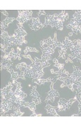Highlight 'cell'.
Here are the masks:
<instances>
[{
  "label": "cell",
  "instance_id": "obj_1",
  "mask_svg": "<svg viewBox=\"0 0 81 127\" xmlns=\"http://www.w3.org/2000/svg\"><path fill=\"white\" fill-rule=\"evenodd\" d=\"M63 22L59 16V14H55L53 15H46L45 23H44V27L47 26H51L52 28L56 27L58 30H63Z\"/></svg>",
  "mask_w": 81,
  "mask_h": 127
},
{
  "label": "cell",
  "instance_id": "obj_2",
  "mask_svg": "<svg viewBox=\"0 0 81 127\" xmlns=\"http://www.w3.org/2000/svg\"><path fill=\"white\" fill-rule=\"evenodd\" d=\"M9 97H11L14 104H18L20 107H21L23 103L25 102L24 100L27 97V94L22 91V87L21 85L19 86H16V89L14 93V94Z\"/></svg>",
  "mask_w": 81,
  "mask_h": 127
},
{
  "label": "cell",
  "instance_id": "obj_3",
  "mask_svg": "<svg viewBox=\"0 0 81 127\" xmlns=\"http://www.w3.org/2000/svg\"><path fill=\"white\" fill-rule=\"evenodd\" d=\"M75 101H76V97L73 99L68 100H66V99H64V98H61L59 100V102H58V106L56 107V109L59 112H62L64 110H66V109H69Z\"/></svg>",
  "mask_w": 81,
  "mask_h": 127
},
{
  "label": "cell",
  "instance_id": "obj_4",
  "mask_svg": "<svg viewBox=\"0 0 81 127\" xmlns=\"http://www.w3.org/2000/svg\"><path fill=\"white\" fill-rule=\"evenodd\" d=\"M56 47L55 44L49 45L47 47H40L41 50L42 51V59L43 61H49L51 59V56L52 54H54V50Z\"/></svg>",
  "mask_w": 81,
  "mask_h": 127
},
{
  "label": "cell",
  "instance_id": "obj_5",
  "mask_svg": "<svg viewBox=\"0 0 81 127\" xmlns=\"http://www.w3.org/2000/svg\"><path fill=\"white\" fill-rule=\"evenodd\" d=\"M18 17L16 18L19 23H23L28 21L32 18V10H22L18 11Z\"/></svg>",
  "mask_w": 81,
  "mask_h": 127
},
{
  "label": "cell",
  "instance_id": "obj_6",
  "mask_svg": "<svg viewBox=\"0 0 81 127\" xmlns=\"http://www.w3.org/2000/svg\"><path fill=\"white\" fill-rule=\"evenodd\" d=\"M73 67L74 69V71L73 73L67 76V78L72 83H75L76 82L81 79V69L78 66H76L75 65H73Z\"/></svg>",
  "mask_w": 81,
  "mask_h": 127
},
{
  "label": "cell",
  "instance_id": "obj_7",
  "mask_svg": "<svg viewBox=\"0 0 81 127\" xmlns=\"http://www.w3.org/2000/svg\"><path fill=\"white\" fill-rule=\"evenodd\" d=\"M69 24L73 26H81V10L76 11L73 16V18L70 20Z\"/></svg>",
  "mask_w": 81,
  "mask_h": 127
},
{
  "label": "cell",
  "instance_id": "obj_8",
  "mask_svg": "<svg viewBox=\"0 0 81 127\" xmlns=\"http://www.w3.org/2000/svg\"><path fill=\"white\" fill-rule=\"evenodd\" d=\"M29 27L30 28L31 30H34V31H39L40 29L44 28V24H42L40 21V19L39 17L37 18H32V23L28 25Z\"/></svg>",
  "mask_w": 81,
  "mask_h": 127
},
{
  "label": "cell",
  "instance_id": "obj_9",
  "mask_svg": "<svg viewBox=\"0 0 81 127\" xmlns=\"http://www.w3.org/2000/svg\"><path fill=\"white\" fill-rule=\"evenodd\" d=\"M22 106H24L26 107H28L29 109L32 112V114H31V117H42V114H35V110H36V104L34 103L32 101V102H24L23 103Z\"/></svg>",
  "mask_w": 81,
  "mask_h": 127
},
{
  "label": "cell",
  "instance_id": "obj_10",
  "mask_svg": "<svg viewBox=\"0 0 81 127\" xmlns=\"http://www.w3.org/2000/svg\"><path fill=\"white\" fill-rule=\"evenodd\" d=\"M60 95H59V92L56 90H54V88L52 89H50V91L48 92L47 93V97L45 98V102H47L48 101H52V102H54V98L55 97H59Z\"/></svg>",
  "mask_w": 81,
  "mask_h": 127
},
{
  "label": "cell",
  "instance_id": "obj_11",
  "mask_svg": "<svg viewBox=\"0 0 81 127\" xmlns=\"http://www.w3.org/2000/svg\"><path fill=\"white\" fill-rule=\"evenodd\" d=\"M56 79V78H54L52 77H50L48 78H45V79H43L42 78H32V82L34 83H36L37 85H39V86H42L47 82H54Z\"/></svg>",
  "mask_w": 81,
  "mask_h": 127
},
{
  "label": "cell",
  "instance_id": "obj_12",
  "mask_svg": "<svg viewBox=\"0 0 81 127\" xmlns=\"http://www.w3.org/2000/svg\"><path fill=\"white\" fill-rule=\"evenodd\" d=\"M45 110L47 111V113L52 115V116L60 117V115L57 114V113H56V107H52V106L47 104L46 105V107H45Z\"/></svg>",
  "mask_w": 81,
  "mask_h": 127
},
{
  "label": "cell",
  "instance_id": "obj_13",
  "mask_svg": "<svg viewBox=\"0 0 81 127\" xmlns=\"http://www.w3.org/2000/svg\"><path fill=\"white\" fill-rule=\"evenodd\" d=\"M15 18H6L4 21L1 22V31H5V29L8 27L9 23L13 22Z\"/></svg>",
  "mask_w": 81,
  "mask_h": 127
},
{
  "label": "cell",
  "instance_id": "obj_14",
  "mask_svg": "<svg viewBox=\"0 0 81 127\" xmlns=\"http://www.w3.org/2000/svg\"><path fill=\"white\" fill-rule=\"evenodd\" d=\"M14 35L17 37H25V36L27 35V32L24 30V28L22 29V28H18L15 29Z\"/></svg>",
  "mask_w": 81,
  "mask_h": 127
},
{
  "label": "cell",
  "instance_id": "obj_15",
  "mask_svg": "<svg viewBox=\"0 0 81 127\" xmlns=\"http://www.w3.org/2000/svg\"><path fill=\"white\" fill-rule=\"evenodd\" d=\"M20 106L18 105V104H14V107H13V109L14 111V114H7V116H15V117H21V116H23V113L21 112L20 111Z\"/></svg>",
  "mask_w": 81,
  "mask_h": 127
},
{
  "label": "cell",
  "instance_id": "obj_16",
  "mask_svg": "<svg viewBox=\"0 0 81 127\" xmlns=\"http://www.w3.org/2000/svg\"><path fill=\"white\" fill-rule=\"evenodd\" d=\"M13 64L12 61H10V62H7V61H4V60H1V70L2 69H6L8 70Z\"/></svg>",
  "mask_w": 81,
  "mask_h": 127
},
{
  "label": "cell",
  "instance_id": "obj_17",
  "mask_svg": "<svg viewBox=\"0 0 81 127\" xmlns=\"http://www.w3.org/2000/svg\"><path fill=\"white\" fill-rule=\"evenodd\" d=\"M9 53V55H10V57H11V59H14V60L15 59H18L19 60H21V53H19V52H15V50H14V48H12L11 51H10V52H8Z\"/></svg>",
  "mask_w": 81,
  "mask_h": 127
},
{
  "label": "cell",
  "instance_id": "obj_18",
  "mask_svg": "<svg viewBox=\"0 0 81 127\" xmlns=\"http://www.w3.org/2000/svg\"><path fill=\"white\" fill-rule=\"evenodd\" d=\"M7 71H9L10 73H11V81H14H14H17V79L19 78V76H20V75H18V73L16 72L14 70V68H11V66Z\"/></svg>",
  "mask_w": 81,
  "mask_h": 127
},
{
  "label": "cell",
  "instance_id": "obj_19",
  "mask_svg": "<svg viewBox=\"0 0 81 127\" xmlns=\"http://www.w3.org/2000/svg\"><path fill=\"white\" fill-rule=\"evenodd\" d=\"M30 95L34 97H41L40 95L39 94V93L37 91V86H32V91L30 93Z\"/></svg>",
  "mask_w": 81,
  "mask_h": 127
},
{
  "label": "cell",
  "instance_id": "obj_20",
  "mask_svg": "<svg viewBox=\"0 0 81 127\" xmlns=\"http://www.w3.org/2000/svg\"><path fill=\"white\" fill-rule=\"evenodd\" d=\"M59 16H60V18H61L63 23L65 22V21H66L68 19V14L65 11H61V12L59 14Z\"/></svg>",
  "mask_w": 81,
  "mask_h": 127
},
{
  "label": "cell",
  "instance_id": "obj_21",
  "mask_svg": "<svg viewBox=\"0 0 81 127\" xmlns=\"http://www.w3.org/2000/svg\"><path fill=\"white\" fill-rule=\"evenodd\" d=\"M53 62L54 64V66L58 67L59 70H63L64 68V64H59L57 59H56V58L53 59Z\"/></svg>",
  "mask_w": 81,
  "mask_h": 127
},
{
  "label": "cell",
  "instance_id": "obj_22",
  "mask_svg": "<svg viewBox=\"0 0 81 127\" xmlns=\"http://www.w3.org/2000/svg\"><path fill=\"white\" fill-rule=\"evenodd\" d=\"M76 86V93H81V79L79 81H76L73 84V87Z\"/></svg>",
  "mask_w": 81,
  "mask_h": 127
},
{
  "label": "cell",
  "instance_id": "obj_23",
  "mask_svg": "<svg viewBox=\"0 0 81 127\" xmlns=\"http://www.w3.org/2000/svg\"><path fill=\"white\" fill-rule=\"evenodd\" d=\"M39 52V51L37 50L36 48H34V47H26V48L24 50V52H25V55L27 54V52Z\"/></svg>",
  "mask_w": 81,
  "mask_h": 127
},
{
  "label": "cell",
  "instance_id": "obj_24",
  "mask_svg": "<svg viewBox=\"0 0 81 127\" xmlns=\"http://www.w3.org/2000/svg\"><path fill=\"white\" fill-rule=\"evenodd\" d=\"M66 50L64 49H61L59 52V58H62V59H66Z\"/></svg>",
  "mask_w": 81,
  "mask_h": 127
},
{
  "label": "cell",
  "instance_id": "obj_25",
  "mask_svg": "<svg viewBox=\"0 0 81 127\" xmlns=\"http://www.w3.org/2000/svg\"><path fill=\"white\" fill-rule=\"evenodd\" d=\"M27 66H28V65H27L26 63H21L17 64V65L16 66V69L21 70V68H27Z\"/></svg>",
  "mask_w": 81,
  "mask_h": 127
},
{
  "label": "cell",
  "instance_id": "obj_26",
  "mask_svg": "<svg viewBox=\"0 0 81 127\" xmlns=\"http://www.w3.org/2000/svg\"><path fill=\"white\" fill-rule=\"evenodd\" d=\"M43 41H44V42H45V43L47 44V45H52V44H55V42L54 41V40H52V37H48L47 39L43 40Z\"/></svg>",
  "mask_w": 81,
  "mask_h": 127
},
{
  "label": "cell",
  "instance_id": "obj_27",
  "mask_svg": "<svg viewBox=\"0 0 81 127\" xmlns=\"http://www.w3.org/2000/svg\"><path fill=\"white\" fill-rule=\"evenodd\" d=\"M9 34H8V32L6 31H1V37L4 40V41L5 40H6L8 37H9Z\"/></svg>",
  "mask_w": 81,
  "mask_h": 127
},
{
  "label": "cell",
  "instance_id": "obj_28",
  "mask_svg": "<svg viewBox=\"0 0 81 127\" xmlns=\"http://www.w3.org/2000/svg\"><path fill=\"white\" fill-rule=\"evenodd\" d=\"M34 103H35L36 104H40L41 103V98L40 97H35V98H32V100Z\"/></svg>",
  "mask_w": 81,
  "mask_h": 127
},
{
  "label": "cell",
  "instance_id": "obj_29",
  "mask_svg": "<svg viewBox=\"0 0 81 127\" xmlns=\"http://www.w3.org/2000/svg\"><path fill=\"white\" fill-rule=\"evenodd\" d=\"M9 47L6 45H5V44H1V50L2 51V52H4L6 53V50Z\"/></svg>",
  "mask_w": 81,
  "mask_h": 127
},
{
  "label": "cell",
  "instance_id": "obj_30",
  "mask_svg": "<svg viewBox=\"0 0 81 127\" xmlns=\"http://www.w3.org/2000/svg\"><path fill=\"white\" fill-rule=\"evenodd\" d=\"M76 100L77 101H78V102H79V103L81 102V95L80 93H76Z\"/></svg>",
  "mask_w": 81,
  "mask_h": 127
},
{
  "label": "cell",
  "instance_id": "obj_31",
  "mask_svg": "<svg viewBox=\"0 0 81 127\" xmlns=\"http://www.w3.org/2000/svg\"><path fill=\"white\" fill-rule=\"evenodd\" d=\"M22 57H25V58H27V59H30V60H31V62H32V63H34L35 62V61L34 60H32L31 58V56L30 55H22Z\"/></svg>",
  "mask_w": 81,
  "mask_h": 127
},
{
  "label": "cell",
  "instance_id": "obj_32",
  "mask_svg": "<svg viewBox=\"0 0 81 127\" xmlns=\"http://www.w3.org/2000/svg\"><path fill=\"white\" fill-rule=\"evenodd\" d=\"M37 15H38V17H39L40 15H46V13H45V11L44 10H40V11H38Z\"/></svg>",
  "mask_w": 81,
  "mask_h": 127
},
{
  "label": "cell",
  "instance_id": "obj_33",
  "mask_svg": "<svg viewBox=\"0 0 81 127\" xmlns=\"http://www.w3.org/2000/svg\"><path fill=\"white\" fill-rule=\"evenodd\" d=\"M68 62H70V63H71V64L73 63V62L72 59H71L69 57L66 58V63H68Z\"/></svg>",
  "mask_w": 81,
  "mask_h": 127
},
{
  "label": "cell",
  "instance_id": "obj_34",
  "mask_svg": "<svg viewBox=\"0 0 81 127\" xmlns=\"http://www.w3.org/2000/svg\"><path fill=\"white\" fill-rule=\"evenodd\" d=\"M78 108H79V113L78 114V116H81V102H80L78 104Z\"/></svg>",
  "mask_w": 81,
  "mask_h": 127
},
{
  "label": "cell",
  "instance_id": "obj_35",
  "mask_svg": "<svg viewBox=\"0 0 81 127\" xmlns=\"http://www.w3.org/2000/svg\"><path fill=\"white\" fill-rule=\"evenodd\" d=\"M17 26H18V28H22V29H23V28H23V23H19V22H18V23H17Z\"/></svg>",
  "mask_w": 81,
  "mask_h": 127
},
{
  "label": "cell",
  "instance_id": "obj_36",
  "mask_svg": "<svg viewBox=\"0 0 81 127\" xmlns=\"http://www.w3.org/2000/svg\"><path fill=\"white\" fill-rule=\"evenodd\" d=\"M1 12L2 13V14H4V15H5V16H9V14L6 11H4V10H1Z\"/></svg>",
  "mask_w": 81,
  "mask_h": 127
},
{
  "label": "cell",
  "instance_id": "obj_37",
  "mask_svg": "<svg viewBox=\"0 0 81 127\" xmlns=\"http://www.w3.org/2000/svg\"><path fill=\"white\" fill-rule=\"evenodd\" d=\"M17 50H18V52H19V53H21V49L19 47H17Z\"/></svg>",
  "mask_w": 81,
  "mask_h": 127
},
{
  "label": "cell",
  "instance_id": "obj_38",
  "mask_svg": "<svg viewBox=\"0 0 81 127\" xmlns=\"http://www.w3.org/2000/svg\"><path fill=\"white\" fill-rule=\"evenodd\" d=\"M73 33V32H70V33H68V35H69V36H72Z\"/></svg>",
  "mask_w": 81,
  "mask_h": 127
},
{
  "label": "cell",
  "instance_id": "obj_39",
  "mask_svg": "<svg viewBox=\"0 0 81 127\" xmlns=\"http://www.w3.org/2000/svg\"></svg>",
  "mask_w": 81,
  "mask_h": 127
}]
</instances>
